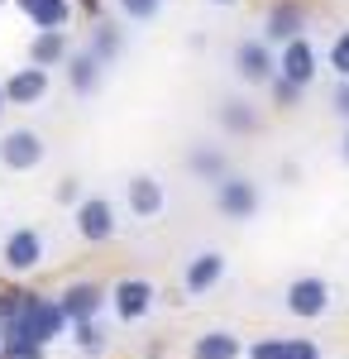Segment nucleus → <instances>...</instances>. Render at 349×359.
<instances>
[{
	"instance_id": "1",
	"label": "nucleus",
	"mask_w": 349,
	"mask_h": 359,
	"mask_svg": "<svg viewBox=\"0 0 349 359\" xmlns=\"http://www.w3.org/2000/svg\"><path fill=\"white\" fill-rule=\"evenodd\" d=\"M20 326H25L29 340H39V345H53L57 335L67 331V316H62V306L53 297H39V292H29L25 297V311L15 316Z\"/></svg>"
},
{
	"instance_id": "2",
	"label": "nucleus",
	"mask_w": 349,
	"mask_h": 359,
	"mask_svg": "<svg viewBox=\"0 0 349 359\" xmlns=\"http://www.w3.org/2000/svg\"><path fill=\"white\" fill-rule=\"evenodd\" d=\"M48 158V144L39 130H5L0 135V168L10 172H34V168Z\"/></svg>"
},
{
	"instance_id": "3",
	"label": "nucleus",
	"mask_w": 349,
	"mask_h": 359,
	"mask_svg": "<svg viewBox=\"0 0 349 359\" xmlns=\"http://www.w3.org/2000/svg\"><path fill=\"white\" fill-rule=\"evenodd\" d=\"M215 206L230 216V221H254L259 216V187L240 177V172H225L220 182H215Z\"/></svg>"
},
{
	"instance_id": "4",
	"label": "nucleus",
	"mask_w": 349,
	"mask_h": 359,
	"mask_svg": "<svg viewBox=\"0 0 349 359\" xmlns=\"http://www.w3.org/2000/svg\"><path fill=\"white\" fill-rule=\"evenodd\" d=\"M282 306L292 311L296 321H316L330 306V283L325 278H292L287 292H282Z\"/></svg>"
},
{
	"instance_id": "5",
	"label": "nucleus",
	"mask_w": 349,
	"mask_h": 359,
	"mask_svg": "<svg viewBox=\"0 0 349 359\" xmlns=\"http://www.w3.org/2000/svg\"><path fill=\"white\" fill-rule=\"evenodd\" d=\"M43 235L34 230V225H20V230H10L5 235V245H0V264L10 269V273H29V269H39L43 264Z\"/></svg>"
},
{
	"instance_id": "6",
	"label": "nucleus",
	"mask_w": 349,
	"mask_h": 359,
	"mask_svg": "<svg viewBox=\"0 0 349 359\" xmlns=\"http://www.w3.org/2000/svg\"><path fill=\"white\" fill-rule=\"evenodd\" d=\"M316 62H321V57H316V48H311V39H306V34H296L292 43H282V53H278V77L306 91V86L316 82V72H321Z\"/></svg>"
},
{
	"instance_id": "7",
	"label": "nucleus",
	"mask_w": 349,
	"mask_h": 359,
	"mask_svg": "<svg viewBox=\"0 0 349 359\" xmlns=\"http://www.w3.org/2000/svg\"><path fill=\"white\" fill-rule=\"evenodd\" d=\"M72 221H77V235L86 240V245L115 240V206H110L106 196H81L77 211H72Z\"/></svg>"
},
{
	"instance_id": "8",
	"label": "nucleus",
	"mask_w": 349,
	"mask_h": 359,
	"mask_svg": "<svg viewBox=\"0 0 349 359\" xmlns=\"http://www.w3.org/2000/svg\"><path fill=\"white\" fill-rule=\"evenodd\" d=\"M235 72H240L249 86H268L278 77V57L264 39H244L240 48H235Z\"/></svg>"
},
{
	"instance_id": "9",
	"label": "nucleus",
	"mask_w": 349,
	"mask_h": 359,
	"mask_svg": "<svg viewBox=\"0 0 349 359\" xmlns=\"http://www.w3.org/2000/svg\"><path fill=\"white\" fill-rule=\"evenodd\" d=\"M125 201H130V211H135L139 221H153V216H163V206H167L163 177H153V172H135V177L125 182Z\"/></svg>"
},
{
	"instance_id": "10",
	"label": "nucleus",
	"mask_w": 349,
	"mask_h": 359,
	"mask_svg": "<svg viewBox=\"0 0 349 359\" xmlns=\"http://www.w3.org/2000/svg\"><path fill=\"white\" fill-rule=\"evenodd\" d=\"M57 306H62V316H67V326H81V321H96V311L106 306V287L101 283H72L62 297H57Z\"/></svg>"
},
{
	"instance_id": "11",
	"label": "nucleus",
	"mask_w": 349,
	"mask_h": 359,
	"mask_svg": "<svg viewBox=\"0 0 349 359\" xmlns=\"http://www.w3.org/2000/svg\"><path fill=\"white\" fill-rule=\"evenodd\" d=\"M110 297H115V316H120V321H144V316L153 311V283H144V278H120Z\"/></svg>"
},
{
	"instance_id": "12",
	"label": "nucleus",
	"mask_w": 349,
	"mask_h": 359,
	"mask_svg": "<svg viewBox=\"0 0 349 359\" xmlns=\"http://www.w3.org/2000/svg\"><path fill=\"white\" fill-rule=\"evenodd\" d=\"M306 29V10L296 5V0H278L268 15H264V43H292L296 34Z\"/></svg>"
},
{
	"instance_id": "13",
	"label": "nucleus",
	"mask_w": 349,
	"mask_h": 359,
	"mask_svg": "<svg viewBox=\"0 0 349 359\" xmlns=\"http://www.w3.org/2000/svg\"><path fill=\"white\" fill-rule=\"evenodd\" d=\"M48 96V72L43 67H20L5 82V106H39Z\"/></svg>"
},
{
	"instance_id": "14",
	"label": "nucleus",
	"mask_w": 349,
	"mask_h": 359,
	"mask_svg": "<svg viewBox=\"0 0 349 359\" xmlns=\"http://www.w3.org/2000/svg\"><path fill=\"white\" fill-rule=\"evenodd\" d=\"M220 278H225V254H220V249H201L187 264L182 283H187V292H211Z\"/></svg>"
},
{
	"instance_id": "15",
	"label": "nucleus",
	"mask_w": 349,
	"mask_h": 359,
	"mask_svg": "<svg viewBox=\"0 0 349 359\" xmlns=\"http://www.w3.org/2000/svg\"><path fill=\"white\" fill-rule=\"evenodd\" d=\"M72 48H67V34L62 29H43V34H34V43H29V67H57V62H67Z\"/></svg>"
},
{
	"instance_id": "16",
	"label": "nucleus",
	"mask_w": 349,
	"mask_h": 359,
	"mask_svg": "<svg viewBox=\"0 0 349 359\" xmlns=\"http://www.w3.org/2000/svg\"><path fill=\"white\" fill-rule=\"evenodd\" d=\"M20 10L29 15V25L39 29H67V20H72V0H15Z\"/></svg>"
},
{
	"instance_id": "17",
	"label": "nucleus",
	"mask_w": 349,
	"mask_h": 359,
	"mask_svg": "<svg viewBox=\"0 0 349 359\" xmlns=\"http://www.w3.org/2000/svg\"><path fill=\"white\" fill-rule=\"evenodd\" d=\"M240 355H244V345H240V335H230V331H206L191 345V359H240Z\"/></svg>"
},
{
	"instance_id": "18",
	"label": "nucleus",
	"mask_w": 349,
	"mask_h": 359,
	"mask_svg": "<svg viewBox=\"0 0 349 359\" xmlns=\"http://www.w3.org/2000/svg\"><path fill=\"white\" fill-rule=\"evenodd\" d=\"M215 120H220L230 135H254V130H259V111H254L244 96H230V101H220Z\"/></svg>"
},
{
	"instance_id": "19",
	"label": "nucleus",
	"mask_w": 349,
	"mask_h": 359,
	"mask_svg": "<svg viewBox=\"0 0 349 359\" xmlns=\"http://www.w3.org/2000/svg\"><path fill=\"white\" fill-rule=\"evenodd\" d=\"M187 168H191V177H201V182H220L225 172H230V163H225V154L220 149H211V144H201V149H191L187 154Z\"/></svg>"
},
{
	"instance_id": "20",
	"label": "nucleus",
	"mask_w": 349,
	"mask_h": 359,
	"mask_svg": "<svg viewBox=\"0 0 349 359\" xmlns=\"http://www.w3.org/2000/svg\"><path fill=\"white\" fill-rule=\"evenodd\" d=\"M67 82H72V91H77V96H91V91L101 86V62L81 48L77 57H67Z\"/></svg>"
},
{
	"instance_id": "21",
	"label": "nucleus",
	"mask_w": 349,
	"mask_h": 359,
	"mask_svg": "<svg viewBox=\"0 0 349 359\" xmlns=\"http://www.w3.org/2000/svg\"><path fill=\"white\" fill-rule=\"evenodd\" d=\"M86 53H91L96 62H101V67H106V62H115V57L125 53V34H120L115 25H106V20H101V25H96V34H91V48H86Z\"/></svg>"
},
{
	"instance_id": "22",
	"label": "nucleus",
	"mask_w": 349,
	"mask_h": 359,
	"mask_svg": "<svg viewBox=\"0 0 349 359\" xmlns=\"http://www.w3.org/2000/svg\"><path fill=\"white\" fill-rule=\"evenodd\" d=\"M115 5H120V15L135 20V25H153L163 15V0H115Z\"/></svg>"
},
{
	"instance_id": "23",
	"label": "nucleus",
	"mask_w": 349,
	"mask_h": 359,
	"mask_svg": "<svg viewBox=\"0 0 349 359\" xmlns=\"http://www.w3.org/2000/svg\"><path fill=\"white\" fill-rule=\"evenodd\" d=\"M48 355V345H39V340H0V359H43Z\"/></svg>"
},
{
	"instance_id": "24",
	"label": "nucleus",
	"mask_w": 349,
	"mask_h": 359,
	"mask_svg": "<svg viewBox=\"0 0 349 359\" xmlns=\"http://www.w3.org/2000/svg\"><path fill=\"white\" fill-rule=\"evenodd\" d=\"M72 340H77L86 355H101V350H106V335H101V326H96V321H81V326H72Z\"/></svg>"
},
{
	"instance_id": "25",
	"label": "nucleus",
	"mask_w": 349,
	"mask_h": 359,
	"mask_svg": "<svg viewBox=\"0 0 349 359\" xmlns=\"http://www.w3.org/2000/svg\"><path fill=\"white\" fill-rule=\"evenodd\" d=\"M25 287H0V326H10L20 311H25Z\"/></svg>"
},
{
	"instance_id": "26",
	"label": "nucleus",
	"mask_w": 349,
	"mask_h": 359,
	"mask_svg": "<svg viewBox=\"0 0 349 359\" xmlns=\"http://www.w3.org/2000/svg\"><path fill=\"white\" fill-rule=\"evenodd\" d=\"M330 67H335L340 82H349V29L335 34V43H330Z\"/></svg>"
},
{
	"instance_id": "27",
	"label": "nucleus",
	"mask_w": 349,
	"mask_h": 359,
	"mask_svg": "<svg viewBox=\"0 0 349 359\" xmlns=\"http://www.w3.org/2000/svg\"><path fill=\"white\" fill-rule=\"evenodd\" d=\"M282 359H321V350H316V340L296 335V340H282Z\"/></svg>"
},
{
	"instance_id": "28",
	"label": "nucleus",
	"mask_w": 349,
	"mask_h": 359,
	"mask_svg": "<svg viewBox=\"0 0 349 359\" xmlns=\"http://www.w3.org/2000/svg\"><path fill=\"white\" fill-rule=\"evenodd\" d=\"M273 101H278V106H282V111H292L296 101H301V86H292V82H282V77H273Z\"/></svg>"
},
{
	"instance_id": "29",
	"label": "nucleus",
	"mask_w": 349,
	"mask_h": 359,
	"mask_svg": "<svg viewBox=\"0 0 349 359\" xmlns=\"http://www.w3.org/2000/svg\"><path fill=\"white\" fill-rule=\"evenodd\" d=\"M249 359H282V340H278V335L254 340V345H249Z\"/></svg>"
},
{
	"instance_id": "30",
	"label": "nucleus",
	"mask_w": 349,
	"mask_h": 359,
	"mask_svg": "<svg viewBox=\"0 0 349 359\" xmlns=\"http://www.w3.org/2000/svg\"><path fill=\"white\" fill-rule=\"evenodd\" d=\"M53 196L62 201V206H77V201H81V182H77V177H62Z\"/></svg>"
},
{
	"instance_id": "31",
	"label": "nucleus",
	"mask_w": 349,
	"mask_h": 359,
	"mask_svg": "<svg viewBox=\"0 0 349 359\" xmlns=\"http://www.w3.org/2000/svg\"><path fill=\"white\" fill-rule=\"evenodd\" d=\"M330 106H335V115H345V120H349V82H340V86H335Z\"/></svg>"
},
{
	"instance_id": "32",
	"label": "nucleus",
	"mask_w": 349,
	"mask_h": 359,
	"mask_svg": "<svg viewBox=\"0 0 349 359\" xmlns=\"http://www.w3.org/2000/svg\"><path fill=\"white\" fill-rule=\"evenodd\" d=\"M340 154H345V163H349V130H345V144H340Z\"/></svg>"
},
{
	"instance_id": "33",
	"label": "nucleus",
	"mask_w": 349,
	"mask_h": 359,
	"mask_svg": "<svg viewBox=\"0 0 349 359\" xmlns=\"http://www.w3.org/2000/svg\"><path fill=\"white\" fill-rule=\"evenodd\" d=\"M0 111H5V86H0Z\"/></svg>"
},
{
	"instance_id": "34",
	"label": "nucleus",
	"mask_w": 349,
	"mask_h": 359,
	"mask_svg": "<svg viewBox=\"0 0 349 359\" xmlns=\"http://www.w3.org/2000/svg\"><path fill=\"white\" fill-rule=\"evenodd\" d=\"M211 5H235V0H211Z\"/></svg>"
},
{
	"instance_id": "35",
	"label": "nucleus",
	"mask_w": 349,
	"mask_h": 359,
	"mask_svg": "<svg viewBox=\"0 0 349 359\" xmlns=\"http://www.w3.org/2000/svg\"><path fill=\"white\" fill-rule=\"evenodd\" d=\"M0 5H5V0H0Z\"/></svg>"
}]
</instances>
